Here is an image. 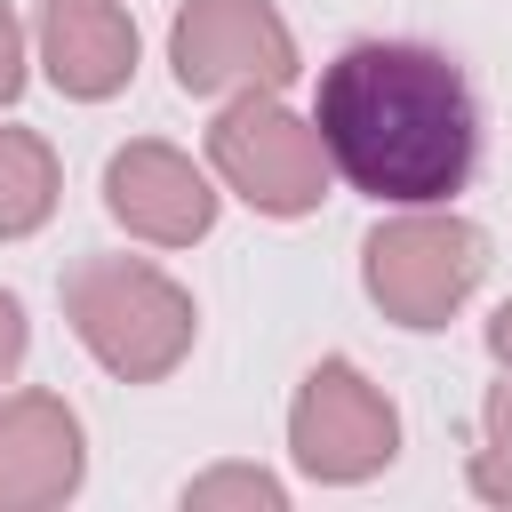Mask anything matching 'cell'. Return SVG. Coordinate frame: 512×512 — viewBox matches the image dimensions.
Masks as SVG:
<instances>
[{
  "label": "cell",
  "instance_id": "obj_15",
  "mask_svg": "<svg viewBox=\"0 0 512 512\" xmlns=\"http://www.w3.org/2000/svg\"><path fill=\"white\" fill-rule=\"evenodd\" d=\"M488 360H496V368L512 376V296H504V304L488 312Z\"/></svg>",
  "mask_w": 512,
  "mask_h": 512
},
{
  "label": "cell",
  "instance_id": "obj_2",
  "mask_svg": "<svg viewBox=\"0 0 512 512\" xmlns=\"http://www.w3.org/2000/svg\"><path fill=\"white\" fill-rule=\"evenodd\" d=\"M56 296H64V328L112 384H168L192 360L200 304L144 256H80L56 280Z\"/></svg>",
  "mask_w": 512,
  "mask_h": 512
},
{
  "label": "cell",
  "instance_id": "obj_4",
  "mask_svg": "<svg viewBox=\"0 0 512 512\" xmlns=\"http://www.w3.org/2000/svg\"><path fill=\"white\" fill-rule=\"evenodd\" d=\"M208 168L232 200H248L256 216H312L328 200V144L304 112L280 104V88H240L224 96V112L208 120Z\"/></svg>",
  "mask_w": 512,
  "mask_h": 512
},
{
  "label": "cell",
  "instance_id": "obj_9",
  "mask_svg": "<svg viewBox=\"0 0 512 512\" xmlns=\"http://www.w3.org/2000/svg\"><path fill=\"white\" fill-rule=\"evenodd\" d=\"M32 48H40V72L56 96L72 104H104L136 80V16L120 0H40V24H32Z\"/></svg>",
  "mask_w": 512,
  "mask_h": 512
},
{
  "label": "cell",
  "instance_id": "obj_8",
  "mask_svg": "<svg viewBox=\"0 0 512 512\" xmlns=\"http://www.w3.org/2000/svg\"><path fill=\"white\" fill-rule=\"evenodd\" d=\"M88 480V432L64 392L0 400V512H56Z\"/></svg>",
  "mask_w": 512,
  "mask_h": 512
},
{
  "label": "cell",
  "instance_id": "obj_13",
  "mask_svg": "<svg viewBox=\"0 0 512 512\" xmlns=\"http://www.w3.org/2000/svg\"><path fill=\"white\" fill-rule=\"evenodd\" d=\"M24 80H32V48H24V16L0 0V112L24 96Z\"/></svg>",
  "mask_w": 512,
  "mask_h": 512
},
{
  "label": "cell",
  "instance_id": "obj_3",
  "mask_svg": "<svg viewBox=\"0 0 512 512\" xmlns=\"http://www.w3.org/2000/svg\"><path fill=\"white\" fill-rule=\"evenodd\" d=\"M480 280H488V232L456 208H392L360 240V288L408 336L448 328L480 296Z\"/></svg>",
  "mask_w": 512,
  "mask_h": 512
},
{
  "label": "cell",
  "instance_id": "obj_7",
  "mask_svg": "<svg viewBox=\"0 0 512 512\" xmlns=\"http://www.w3.org/2000/svg\"><path fill=\"white\" fill-rule=\"evenodd\" d=\"M216 168H200L192 152L160 144V136H136L104 160V216L144 240V248H192L216 232Z\"/></svg>",
  "mask_w": 512,
  "mask_h": 512
},
{
  "label": "cell",
  "instance_id": "obj_10",
  "mask_svg": "<svg viewBox=\"0 0 512 512\" xmlns=\"http://www.w3.org/2000/svg\"><path fill=\"white\" fill-rule=\"evenodd\" d=\"M64 200V160L40 128H0V240H32Z\"/></svg>",
  "mask_w": 512,
  "mask_h": 512
},
{
  "label": "cell",
  "instance_id": "obj_12",
  "mask_svg": "<svg viewBox=\"0 0 512 512\" xmlns=\"http://www.w3.org/2000/svg\"><path fill=\"white\" fill-rule=\"evenodd\" d=\"M184 512H288V480H272L264 464H216L184 480Z\"/></svg>",
  "mask_w": 512,
  "mask_h": 512
},
{
  "label": "cell",
  "instance_id": "obj_14",
  "mask_svg": "<svg viewBox=\"0 0 512 512\" xmlns=\"http://www.w3.org/2000/svg\"><path fill=\"white\" fill-rule=\"evenodd\" d=\"M24 352H32V320H24V304L0 288V384L24 368Z\"/></svg>",
  "mask_w": 512,
  "mask_h": 512
},
{
  "label": "cell",
  "instance_id": "obj_6",
  "mask_svg": "<svg viewBox=\"0 0 512 512\" xmlns=\"http://www.w3.org/2000/svg\"><path fill=\"white\" fill-rule=\"evenodd\" d=\"M168 72L184 96H240V88H288L304 56L272 0H184L168 24Z\"/></svg>",
  "mask_w": 512,
  "mask_h": 512
},
{
  "label": "cell",
  "instance_id": "obj_1",
  "mask_svg": "<svg viewBox=\"0 0 512 512\" xmlns=\"http://www.w3.org/2000/svg\"><path fill=\"white\" fill-rule=\"evenodd\" d=\"M312 128L376 208H448L480 168V96L432 40H344L320 64Z\"/></svg>",
  "mask_w": 512,
  "mask_h": 512
},
{
  "label": "cell",
  "instance_id": "obj_5",
  "mask_svg": "<svg viewBox=\"0 0 512 512\" xmlns=\"http://www.w3.org/2000/svg\"><path fill=\"white\" fill-rule=\"evenodd\" d=\"M288 456L320 488H360V480L392 472V456H400V408H392V392L360 360H344V352L312 360L304 384H296V400H288Z\"/></svg>",
  "mask_w": 512,
  "mask_h": 512
},
{
  "label": "cell",
  "instance_id": "obj_11",
  "mask_svg": "<svg viewBox=\"0 0 512 512\" xmlns=\"http://www.w3.org/2000/svg\"><path fill=\"white\" fill-rule=\"evenodd\" d=\"M464 480H472L480 504H504L512 512V376L488 384V400H480V448H472Z\"/></svg>",
  "mask_w": 512,
  "mask_h": 512
}]
</instances>
